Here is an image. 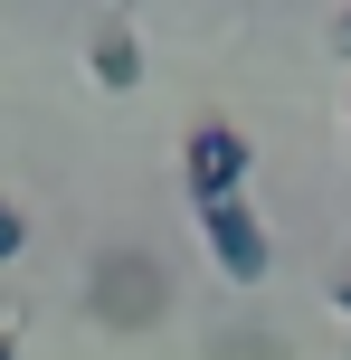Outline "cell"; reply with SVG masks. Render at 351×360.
Wrapping results in <instances>:
<instances>
[{
    "label": "cell",
    "instance_id": "cell-1",
    "mask_svg": "<svg viewBox=\"0 0 351 360\" xmlns=\"http://www.w3.org/2000/svg\"><path fill=\"white\" fill-rule=\"evenodd\" d=\"M247 171H257V143H247L238 124H200V133L181 143V180H190L200 209H209V199H238Z\"/></svg>",
    "mask_w": 351,
    "mask_h": 360
},
{
    "label": "cell",
    "instance_id": "cell-3",
    "mask_svg": "<svg viewBox=\"0 0 351 360\" xmlns=\"http://www.w3.org/2000/svg\"><path fill=\"white\" fill-rule=\"evenodd\" d=\"M95 304H105V323H152V313H162V275H152V256H105Z\"/></svg>",
    "mask_w": 351,
    "mask_h": 360
},
{
    "label": "cell",
    "instance_id": "cell-4",
    "mask_svg": "<svg viewBox=\"0 0 351 360\" xmlns=\"http://www.w3.org/2000/svg\"><path fill=\"white\" fill-rule=\"evenodd\" d=\"M86 67H95V86H143V38L124 29V19H105V29H95V48H86Z\"/></svg>",
    "mask_w": 351,
    "mask_h": 360
},
{
    "label": "cell",
    "instance_id": "cell-7",
    "mask_svg": "<svg viewBox=\"0 0 351 360\" xmlns=\"http://www.w3.org/2000/svg\"><path fill=\"white\" fill-rule=\"evenodd\" d=\"M333 304H342V313H351V266H342V275H333Z\"/></svg>",
    "mask_w": 351,
    "mask_h": 360
},
{
    "label": "cell",
    "instance_id": "cell-6",
    "mask_svg": "<svg viewBox=\"0 0 351 360\" xmlns=\"http://www.w3.org/2000/svg\"><path fill=\"white\" fill-rule=\"evenodd\" d=\"M333 57H351V10H342V19H333Z\"/></svg>",
    "mask_w": 351,
    "mask_h": 360
},
{
    "label": "cell",
    "instance_id": "cell-2",
    "mask_svg": "<svg viewBox=\"0 0 351 360\" xmlns=\"http://www.w3.org/2000/svg\"><path fill=\"white\" fill-rule=\"evenodd\" d=\"M200 237H209V256H219L228 285H266L276 247H266V218L247 209V199H209V209H200Z\"/></svg>",
    "mask_w": 351,
    "mask_h": 360
},
{
    "label": "cell",
    "instance_id": "cell-5",
    "mask_svg": "<svg viewBox=\"0 0 351 360\" xmlns=\"http://www.w3.org/2000/svg\"><path fill=\"white\" fill-rule=\"evenodd\" d=\"M19 247H29V218H19V209H10V199H0V266H10V256H19Z\"/></svg>",
    "mask_w": 351,
    "mask_h": 360
},
{
    "label": "cell",
    "instance_id": "cell-8",
    "mask_svg": "<svg viewBox=\"0 0 351 360\" xmlns=\"http://www.w3.org/2000/svg\"><path fill=\"white\" fill-rule=\"evenodd\" d=\"M0 360H19V342H10V332H0Z\"/></svg>",
    "mask_w": 351,
    "mask_h": 360
}]
</instances>
